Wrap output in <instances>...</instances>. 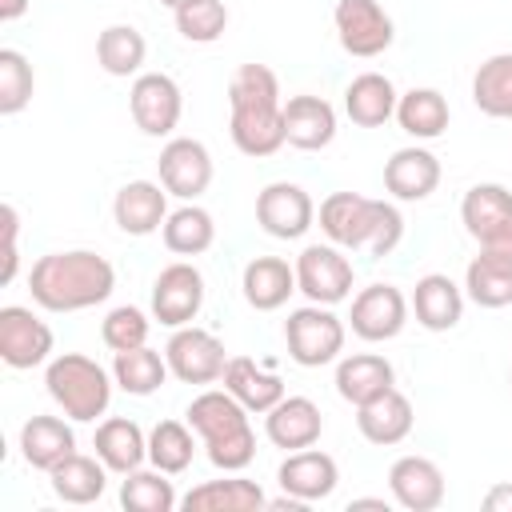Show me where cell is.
<instances>
[{"mask_svg":"<svg viewBox=\"0 0 512 512\" xmlns=\"http://www.w3.org/2000/svg\"><path fill=\"white\" fill-rule=\"evenodd\" d=\"M116 288V268L92 252V248H68V252H48L32 264L28 272V292L32 304L44 312H84L96 308L112 296Z\"/></svg>","mask_w":512,"mask_h":512,"instance_id":"obj_1","label":"cell"},{"mask_svg":"<svg viewBox=\"0 0 512 512\" xmlns=\"http://www.w3.org/2000/svg\"><path fill=\"white\" fill-rule=\"evenodd\" d=\"M228 132L232 144L244 156H272L280 152L284 140V100H280V80L268 64H240L228 80Z\"/></svg>","mask_w":512,"mask_h":512,"instance_id":"obj_2","label":"cell"},{"mask_svg":"<svg viewBox=\"0 0 512 512\" xmlns=\"http://www.w3.org/2000/svg\"><path fill=\"white\" fill-rule=\"evenodd\" d=\"M320 232L344 252H364L380 260L404 240V216L388 200H372L360 192H332L320 200Z\"/></svg>","mask_w":512,"mask_h":512,"instance_id":"obj_3","label":"cell"},{"mask_svg":"<svg viewBox=\"0 0 512 512\" xmlns=\"http://www.w3.org/2000/svg\"><path fill=\"white\" fill-rule=\"evenodd\" d=\"M188 424L204 440V452L212 468L220 472H244L256 456V432L248 424V408L228 388H204L188 404Z\"/></svg>","mask_w":512,"mask_h":512,"instance_id":"obj_4","label":"cell"},{"mask_svg":"<svg viewBox=\"0 0 512 512\" xmlns=\"http://www.w3.org/2000/svg\"><path fill=\"white\" fill-rule=\"evenodd\" d=\"M112 384H116L112 372L84 352H60L44 368V388H48L52 404L68 420H80V424H92L96 416L108 412Z\"/></svg>","mask_w":512,"mask_h":512,"instance_id":"obj_5","label":"cell"},{"mask_svg":"<svg viewBox=\"0 0 512 512\" xmlns=\"http://www.w3.org/2000/svg\"><path fill=\"white\" fill-rule=\"evenodd\" d=\"M344 340H348V324L328 304L292 308L284 320V344L300 368H324V364L340 360Z\"/></svg>","mask_w":512,"mask_h":512,"instance_id":"obj_6","label":"cell"},{"mask_svg":"<svg viewBox=\"0 0 512 512\" xmlns=\"http://www.w3.org/2000/svg\"><path fill=\"white\" fill-rule=\"evenodd\" d=\"M460 224L480 244V252L512 260V192L504 184H472L460 200Z\"/></svg>","mask_w":512,"mask_h":512,"instance_id":"obj_7","label":"cell"},{"mask_svg":"<svg viewBox=\"0 0 512 512\" xmlns=\"http://www.w3.org/2000/svg\"><path fill=\"white\" fill-rule=\"evenodd\" d=\"M296 292L308 296V304H344L352 296V284H356V268L352 260L344 256V248H336L332 240L328 244H308L300 256H296Z\"/></svg>","mask_w":512,"mask_h":512,"instance_id":"obj_8","label":"cell"},{"mask_svg":"<svg viewBox=\"0 0 512 512\" xmlns=\"http://www.w3.org/2000/svg\"><path fill=\"white\" fill-rule=\"evenodd\" d=\"M164 360L180 384H216V380H224V368H228L224 340L196 324L172 328V336L164 344Z\"/></svg>","mask_w":512,"mask_h":512,"instance_id":"obj_9","label":"cell"},{"mask_svg":"<svg viewBox=\"0 0 512 512\" xmlns=\"http://www.w3.org/2000/svg\"><path fill=\"white\" fill-rule=\"evenodd\" d=\"M332 24H336V36H340V48L348 56H360V60L384 56L396 40V24L380 8V0H336Z\"/></svg>","mask_w":512,"mask_h":512,"instance_id":"obj_10","label":"cell"},{"mask_svg":"<svg viewBox=\"0 0 512 512\" xmlns=\"http://www.w3.org/2000/svg\"><path fill=\"white\" fill-rule=\"evenodd\" d=\"M56 336L52 328L24 304H4L0 308V360L16 372L40 368L52 360Z\"/></svg>","mask_w":512,"mask_h":512,"instance_id":"obj_11","label":"cell"},{"mask_svg":"<svg viewBox=\"0 0 512 512\" xmlns=\"http://www.w3.org/2000/svg\"><path fill=\"white\" fill-rule=\"evenodd\" d=\"M128 112L144 136H172L184 112V92L168 72H140L128 88Z\"/></svg>","mask_w":512,"mask_h":512,"instance_id":"obj_12","label":"cell"},{"mask_svg":"<svg viewBox=\"0 0 512 512\" xmlns=\"http://www.w3.org/2000/svg\"><path fill=\"white\" fill-rule=\"evenodd\" d=\"M204 308V276L188 260H172L152 280V320L164 328H184Z\"/></svg>","mask_w":512,"mask_h":512,"instance_id":"obj_13","label":"cell"},{"mask_svg":"<svg viewBox=\"0 0 512 512\" xmlns=\"http://www.w3.org/2000/svg\"><path fill=\"white\" fill-rule=\"evenodd\" d=\"M408 296L396 284H368L352 296V312H348V328L352 336L368 340V344H384L396 340L408 324Z\"/></svg>","mask_w":512,"mask_h":512,"instance_id":"obj_14","label":"cell"},{"mask_svg":"<svg viewBox=\"0 0 512 512\" xmlns=\"http://www.w3.org/2000/svg\"><path fill=\"white\" fill-rule=\"evenodd\" d=\"M156 172H160V184L168 188V196H176V200H196V196H204L208 184H212V152H208L204 140H196V136H172V140L160 148Z\"/></svg>","mask_w":512,"mask_h":512,"instance_id":"obj_15","label":"cell"},{"mask_svg":"<svg viewBox=\"0 0 512 512\" xmlns=\"http://www.w3.org/2000/svg\"><path fill=\"white\" fill-rule=\"evenodd\" d=\"M256 224L276 240H300L316 224V204L300 184L272 180L256 196Z\"/></svg>","mask_w":512,"mask_h":512,"instance_id":"obj_16","label":"cell"},{"mask_svg":"<svg viewBox=\"0 0 512 512\" xmlns=\"http://www.w3.org/2000/svg\"><path fill=\"white\" fill-rule=\"evenodd\" d=\"M276 484H280V492H288V496H296L304 504H320V500H328L336 492L340 468H336V460L328 452L300 448V452L284 456V464L276 468Z\"/></svg>","mask_w":512,"mask_h":512,"instance_id":"obj_17","label":"cell"},{"mask_svg":"<svg viewBox=\"0 0 512 512\" xmlns=\"http://www.w3.org/2000/svg\"><path fill=\"white\" fill-rule=\"evenodd\" d=\"M388 492L408 512H436L444 504V472L428 456H400L388 468Z\"/></svg>","mask_w":512,"mask_h":512,"instance_id":"obj_18","label":"cell"},{"mask_svg":"<svg viewBox=\"0 0 512 512\" xmlns=\"http://www.w3.org/2000/svg\"><path fill=\"white\" fill-rule=\"evenodd\" d=\"M112 220L128 236H152L168 220V188L160 180H128L112 200Z\"/></svg>","mask_w":512,"mask_h":512,"instance_id":"obj_19","label":"cell"},{"mask_svg":"<svg viewBox=\"0 0 512 512\" xmlns=\"http://www.w3.org/2000/svg\"><path fill=\"white\" fill-rule=\"evenodd\" d=\"M284 140L300 152H320L336 140V108L324 96L300 92L284 100Z\"/></svg>","mask_w":512,"mask_h":512,"instance_id":"obj_20","label":"cell"},{"mask_svg":"<svg viewBox=\"0 0 512 512\" xmlns=\"http://www.w3.org/2000/svg\"><path fill=\"white\" fill-rule=\"evenodd\" d=\"M440 184V160L436 152L412 144V148H396L384 164V188L392 200H404V204H416V200H428Z\"/></svg>","mask_w":512,"mask_h":512,"instance_id":"obj_21","label":"cell"},{"mask_svg":"<svg viewBox=\"0 0 512 512\" xmlns=\"http://www.w3.org/2000/svg\"><path fill=\"white\" fill-rule=\"evenodd\" d=\"M416 424V412H412V400L392 384L388 392L372 396L368 404H356V428L368 444H380V448H392L400 440H408Z\"/></svg>","mask_w":512,"mask_h":512,"instance_id":"obj_22","label":"cell"},{"mask_svg":"<svg viewBox=\"0 0 512 512\" xmlns=\"http://www.w3.org/2000/svg\"><path fill=\"white\" fill-rule=\"evenodd\" d=\"M324 432V416L316 408V400L308 396H284L276 408L264 412V436L284 448V452H300V448H312Z\"/></svg>","mask_w":512,"mask_h":512,"instance_id":"obj_23","label":"cell"},{"mask_svg":"<svg viewBox=\"0 0 512 512\" xmlns=\"http://www.w3.org/2000/svg\"><path fill=\"white\" fill-rule=\"evenodd\" d=\"M408 304H412V312H416V324L428 328V332H448V328H456L460 316H464V292H460V284H456L452 276H444V272L420 276Z\"/></svg>","mask_w":512,"mask_h":512,"instance_id":"obj_24","label":"cell"},{"mask_svg":"<svg viewBox=\"0 0 512 512\" xmlns=\"http://www.w3.org/2000/svg\"><path fill=\"white\" fill-rule=\"evenodd\" d=\"M240 292L256 312H276L296 292V268L280 256H252L240 272Z\"/></svg>","mask_w":512,"mask_h":512,"instance_id":"obj_25","label":"cell"},{"mask_svg":"<svg viewBox=\"0 0 512 512\" xmlns=\"http://www.w3.org/2000/svg\"><path fill=\"white\" fill-rule=\"evenodd\" d=\"M396 84L384 76V72H360L348 80L344 88V112L356 128H380L396 116Z\"/></svg>","mask_w":512,"mask_h":512,"instance_id":"obj_26","label":"cell"},{"mask_svg":"<svg viewBox=\"0 0 512 512\" xmlns=\"http://www.w3.org/2000/svg\"><path fill=\"white\" fill-rule=\"evenodd\" d=\"M76 452V432L68 420L60 416H32L20 428V456L28 468L52 472L60 460H68Z\"/></svg>","mask_w":512,"mask_h":512,"instance_id":"obj_27","label":"cell"},{"mask_svg":"<svg viewBox=\"0 0 512 512\" xmlns=\"http://www.w3.org/2000/svg\"><path fill=\"white\" fill-rule=\"evenodd\" d=\"M92 448H96V456L108 464V472H120V476L144 468V460H148V436H144V428H140L136 420H128V416H108L104 424H96Z\"/></svg>","mask_w":512,"mask_h":512,"instance_id":"obj_28","label":"cell"},{"mask_svg":"<svg viewBox=\"0 0 512 512\" xmlns=\"http://www.w3.org/2000/svg\"><path fill=\"white\" fill-rule=\"evenodd\" d=\"M184 512H256L268 508V496L256 480L228 476V480H204L180 496Z\"/></svg>","mask_w":512,"mask_h":512,"instance_id":"obj_29","label":"cell"},{"mask_svg":"<svg viewBox=\"0 0 512 512\" xmlns=\"http://www.w3.org/2000/svg\"><path fill=\"white\" fill-rule=\"evenodd\" d=\"M392 384H396V368L380 352H352V356H340L336 364V392L348 404H368Z\"/></svg>","mask_w":512,"mask_h":512,"instance_id":"obj_30","label":"cell"},{"mask_svg":"<svg viewBox=\"0 0 512 512\" xmlns=\"http://www.w3.org/2000/svg\"><path fill=\"white\" fill-rule=\"evenodd\" d=\"M224 388L248 408V412H268L276 408L288 392H284V380L268 368H260L252 356H228V368H224Z\"/></svg>","mask_w":512,"mask_h":512,"instance_id":"obj_31","label":"cell"},{"mask_svg":"<svg viewBox=\"0 0 512 512\" xmlns=\"http://www.w3.org/2000/svg\"><path fill=\"white\" fill-rule=\"evenodd\" d=\"M48 480H52L56 500H64V504H96L108 488V464L100 456L72 452L68 460H60L48 472Z\"/></svg>","mask_w":512,"mask_h":512,"instance_id":"obj_32","label":"cell"},{"mask_svg":"<svg viewBox=\"0 0 512 512\" xmlns=\"http://www.w3.org/2000/svg\"><path fill=\"white\" fill-rule=\"evenodd\" d=\"M160 236H164V248L172 256H200L216 244V220L196 200H184L176 212H168Z\"/></svg>","mask_w":512,"mask_h":512,"instance_id":"obj_33","label":"cell"},{"mask_svg":"<svg viewBox=\"0 0 512 512\" xmlns=\"http://www.w3.org/2000/svg\"><path fill=\"white\" fill-rule=\"evenodd\" d=\"M464 292L480 308H508L512 304V260L496 252H480L464 268Z\"/></svg>","mask_w":512,"mask_h":512,"instance_id":"obj_34","label":"cell"},{"mask_svg":"<svg viewBox=\"0 0 512 512\" xmlns=\"http://www.w3.org/2000/svg\"><path fill=\"white\" fill-rule=\"evenodd\" d=\"M452 112H448V100L444 92L436 88H408L400 100H396V124L412 136V140H436L444 136Z\"/></svg>","mask_w":512,"mask_h":512,"instance_id":"obj_35","label":"cell"},{"mask_svg":"<svg viewBox=\"0 0 512 512\" xmlns=\"http://www.w3.org/2000/svg\"><path fill=\"white\" fill-rule=\"evenodd\" d=\"M472 104L492 120H512V52H496L476 68Z\"/></svg>","mask_w":512,"mask_h":512,"instance_id":"obj_36","label":"cell"},{"mask_svg":"<svg viewBox=\"0 0 512 512\" xmlns=\"http://www.w3.org/2000/svg\"><path fill=\"white\" fill-rule=\"evenodd\" d=\"M144 56H148V40L132 24H108L96 36V64L108 76H140Z\"/></svg>","mask_w":512,"mask_h":512,"instance_id":"obj_37","label":"cell"},{"mask_svg":"<svg viewBox=\"0 0 512 512\" xmlns=\"http://www.w3.org/2000/svg\"><path fill=\"white\" fill-rule=\"evenodd\" d=\"M112 380L128 396H152L168 380V360L148 344L128 348V352H112Z\"/></svg>","mask_w":512,"mask_h":512,"instance_id":"obj_38","label":"cell"},{"mask_svg":"<svg viewBox=\"0 0 512 512\" xmlns=\"http://www.w3.org/2000/svg\"><path fill=\"white\" fill-rule=\"evenodd\" d=\"M180 504L168 472L160 468H136L120 480V508L124 512H172Z\"/></svg>","mask_w":512,"mask_h":512,"instance_id":"obj_39","label":"cell"},{"mask_svg":"<svg viewBox=\"0 0 512 512\" xmlns=\"http://www.w3.org/2000/svg\"><path fill=\"white\" fill-rule=\"evenodd\" d=\"M196 456V444H192V424L184 420H160L152 432H148V464L168 472V476H180L188 472Z\"/></svg>","mask_w":512,"mask_h":512,"instance_id":"obj_40","label":"cell"},{"mask_svg":"<svg viewBox=\"0 0 512 512\" xmlns=\"http://www.w3.org/2000/svg\"><path fill=\"white\" fill-rule=\"evenodd\" d=\"M36 92V72L24 52L0 48V116H16L32 104Z\"/></svg>","mask_w":512,"mask_h":512,"instance_id":"obj_41","label":"cell"},{"mask_svg":"<svg viewBox=\"0 0 512 512\" xmlns=\"http://www.w3.org/2000/svg\"><path fill=\"white\" fill-rule=\"evenodd\" d=\"M176 32L188 40V44H212L224 36L228 28V8L224 0H188L180 4L176 12Z\"/></svg>","mask_w":512,"mask_h":512,"instance_id":"obj_42","label":"cell"},{"mask_svg":"<svg viewBox=\"0 0 512 512\" xmlns=\"http://www.w3.org/2000/svg\"><path fill=\"white\" fill-rule=\"evenodd\" d=\"M148 332H152V320H148V312L136 308V304H120V308H112V312L100 320V340H104L112 352H128V348L148 344Z\"/></svg>","mask_w":512,"mask_h":512,"instance_id":"obj_43","label":"cell"},{"mask_svg":"<svg viewBox=\"0 0 512 512\" xmlns=\"http://www.w3.org/2000/svg\"><path fill=\"white\" fill-rule=\"evenodd\" d=\"M4 216V272H0V284H12L16 280V268H20V252H16V232H20V216L12 204L0 208Z\"/></svg>","mask_w":512,"mask_h":512,"instance_id":"obj_44","label":"cell"},{"mask_svg":"<svg viewBox=\"0 0 512 512\" xmlns=\"http://www.w3.org/2000/svg\"><path fill=\"white\" fill-rule=\"evenodd\" d=\"M484 508L488 512H512V480H500L484 492Z\"/></svg>","mask_w":512,"mask_h":512,"instance_id":"obj_45","label":"cell"},{"mask_svg":"<svg viewBox=\"0 0 512 512\" xmlns=\"http://www.w3.org/2000/svg\"><path fill=\"white\" fill-rule=\"evenodd\" d=\"M28 4H32V0H0V24L20 20V16L28 12Z\"/></svg>","mask_w":512,"mask_h":512,"instance_id":"obj_46","label":"cell"},{"mask_svg":"<svg viewBox=\"0 0 512 512\" xmlns=\"http://www.w3.org/2000/svg\"><path fill=\"white\" fill-rule=\"evenodd\" d=\"M268 508H276V512H304V508H308V504H304V500H296V496H288V492H284V496H276V500H268Z\"/></svg>","mask_w":512,"mask_h":512,"instance_id":"obj_47","label":"cell"},{"mask_svg":"<svg viewBox=\"0 0 512 512\" xmlns=\"http://www.w3.org/2000/svg\"><path fill=\"white\" fill-rule=\"evenodd\" d=\"M356 508H380V512H388V500L384 496H360V500L348 504V512H356Z\"/></svg>","mask_w":512,"mask_h":512,"instance_id":"obj_48","label":"cell"},{"mask_svg":"<svg viewBox=\"0 0 512 512\" xmlns=\"http://www.w3.org/2000/svg\"><path fill=\"white\" fill-rule=\"evenodd\" d=\"M160 4H164V8H172V12H176V8H180V4H188V0H160Z\"/></svg>","mask_w":512,"mask_h":512,"instance_id":"obj_49","label":"cell"},{"mask_svg":"<svg viewBox=\"0 0 512 512\" xmlns=\"http://www.w3.org/2000/svg\"><path fill=\"white\" fill-rule=\"evenodd\" d=\"M508 384H512V376H508Z\"/></svg>","mask_w":512,"mask_h":512,"instance_id":"obj_50","label":"cell"}]
</instances>
